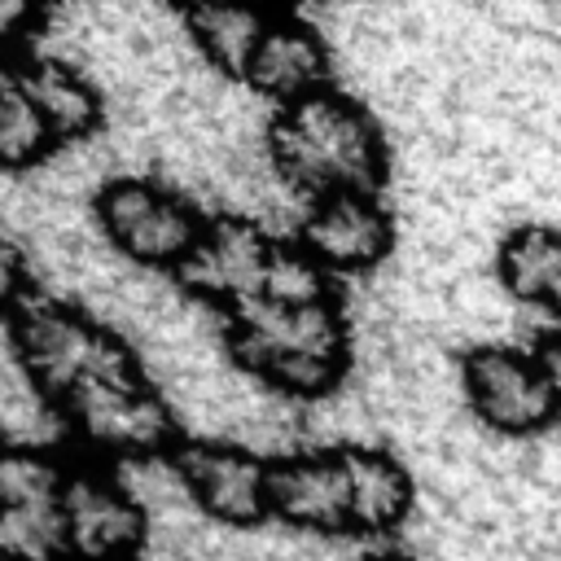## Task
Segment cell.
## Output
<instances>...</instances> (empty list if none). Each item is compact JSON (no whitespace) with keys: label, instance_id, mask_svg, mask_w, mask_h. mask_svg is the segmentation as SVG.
I'll return each mask as SVG.
<instances>
[{"label":"cell","instance_id":"6da1fadb","mask_svg":"<svg viewBox=\"0 0 561 561\" xmlns=\"http://www.w3.org/2000/svg\"><path fill=\"white\" fill-rule=\"evenodd\" d=\"M267 158L285 184L311 197L381 193L386 184V136L377 118L333 88L298 96L272 114Z\"/></svg>","mask_w":561,"mask_h":561},{"label":"cell","instance_id":"7a4b0ae2","mask_svg":"<svg viewBox=\"0 0 561 561\" xmlns=\"http://www.w3.org/2000/svg\"><path fill=\"white\" fill-rule=\"evenodd\" d=\"M224 342L250 377L276 386L289 399H324L351 368V324L342 298L302 307L267 298L245 302L228 311Z\"/></svg>","mask_w":561,"mask_h":561},{"label":"cell","instance_id":"3957f363","mask_svg":"<svg viewBox=\"0 0 561 561\" xmlns=\"http://www.w3.org/2000/svg\"><path fill=\"white\" fill-rule=\"evenodd\" d=\"M9 333L31 381L57 412L105 381L140 377L131 351L114 333L39 294H9Z\"/></svg>","mask_w":561,"mask_h":561},{"label":"cell","instance_id":"277c9868","mask_svg":"<svg viewBox=\"0 0 561 561\" xmlns=\"http://www.w3.org/2000/svg\"><path fill=\"white\" fill-rule=\"evenodd\" d=\"M96 219L118 254L162 272H180L210 224L188 197L140 175L105 180L96 193Z\"/></svg>","mask_w":561,"mask_h":561},{"label":"cell","instance_id":"5b68a950","mask_svg":"<svg viewBox=\"0 0 561 561\" xmlns=\"http://www.w3.org/2000/svg\"><path fill=\"white\" fill-rule=\"evenodd\" d=\"M460 377L469 408L495 434L526 438L561 416V390L552 386L539 351L530 355L517 346H473L460 355Z\"/></svg>","mask_w":561,"mask_h":561},{"label":"cell","instance_id":"8992f818","mask_svg":"<svg viewBox=\"0 0 561 561\" xmlns=\"http://www.w3.org/2000/svg\"><path fill=\"white\" fill-rule=\"evenodd\" d=\"M4 526L0 548L9 561H75L66 535V465L44 451H9L0 469Z\"/></svg>","mask_w":561,"mask_h":561},{"label":"cell","instance_id":"52a82bcc","mask_svg":"<svg viewBox=\"0 0 561 561\" xmlns=\"http://www.w3.org/2000/svg\"><path fill=\"white\" fill-rule=\"evenodd\" d=\"M272 237L250 224V219H237V215H215L206 224V237L197 241V250L180 263L175 280L219 307L224 316L245 307V302H259L263 289H267V267H272Z\"/></svg>","mask_w":561,"mask_h":561},{"label":"cell","instance_id":"ba28073f","mask_svg":"<svg viewBox=\"0 0 561 561\" xmlns=\"http://www.w3.org/2000/svg\"><path fill=\"white\" fill-rule=\"evenodd\" d=\"M171 465H175L184 491L193 495V504L210 522L259 526L272 517V500H267L272 460H263L245 447H228V443L180 438V447L171 451Z\"/></svg>","mask_w":561,"mask_h":561},{"label":"cell","instance_id":"9c48e42d","mask_svg":"<svg viewBox=\"0 0 561 561\" xmlns=\"http://www.w3.org/2000/svg\"><path fill=\"white\" fill-rule=\"evenodd\" d=\"M75 561H127L145 548L149 517L101 465H70L61 486Z\"/></svg>","mask_w":561,"mask_h":561},{"label":"cell","instance_id":"30bf717a","mask_svg":"<svg viewBox=\"0 0 561 561\" xmlns=\"http://www.w3.org/2000/svg\"><path fill=\"white\" fill-rule=\"evenodd\" d=\"M267 500H272V517H280L285 526L320 530V535H355V495L342 447L272 460Z\"/></svg>","mask_w":561,"mask_h":561},{"label":"cell","instance_id":"8fae6325","mask_svg":"<svg viewBox=\"0 0 561 561\" xmlns=\"http://www.w3.org/2000/svg\"><path fill=\"white\" fill-rule=\"evenodd\" d=\"M307 254H316L329 272H373L394 241V224L377 193H329L316 197L311 215L298 228Z\"/></svg>","mask_w":561,"mask_h":561},{"label":"cell","instance_id":"7c38bea8","mask_svg":"<svg viewBox=\"0 0 561 561\" xmlns=\"http://www.w3.org/2000/svg\"><path fill=\"white\" fill-rule=\"evenodd\" d=\"M245 83L276 105L311 96V92L329 88V48L316 35V26H307L302 18L276 13V22L267 26V35L254 53Z\"/></svg>","mask_w":561,"mask_h":561},{"label":"cell","instance_id":"4fadbf2b","mask_svg":"<svg viewBox=\"0 0 561 561\" xmlns=\"http://www.w3.org/2000/svg\"><path fill=\"white\" fill-rule=\"evenodd\" d=\"M272 22L276 13H267L263 0H197L184 9V26L197 53L228 79H250L254 53Z\"/></svg>","mask_w":561,"mask_h":561},{"label":"cell","instance_id":"5bb4252c","mask_svg":"<svg viewBox=\"0 0 561 561\" xmlns=\"http://www.w3.org/2000/svg\"><path fill=\"white\" fill-rule=\"evenodd\" d=\"M13 75L22 79V88L31 92V101L44 110V118L53 123L57 140L75 145V140H88L105 127V105L96 96V88L70 70L66 61H53V57H26V61H13Z\"/></svg>","mask_w":561,"mask_h":561},{"label":"cell","instance_id":"9a60e30c","mask_svg":"<svg viewBox=\"0 0 561 561\" xmlns=\"http://www.w3.org/2000/svg\"><path fill=\"white\" fill-rule=\"evenodd\" d=\"M495 272L517 302L561 311V228H548V224L513 228L500 241Z\"/></svg>","mask_w":561,"mask_h":561},{"label":"cell","instance_id":"2e32d148","mask_svg":"<svg viewBox=\"0 0 561 561\" xmlns=\"http://www.w3.org/2000/svg\"><path fill=\"white\" fill-rule=\"evenodd\" d=\"M355 495V535H386L412 513V478L408 469L377 447H342Z\"/></svg>","mask_w":561,"mask_h":561},{"label":"cell","instance_id":"e0dca14e","mask_svg":"<svg viewBox=\"0 0 561 561\" xmlns=\"http://www.w3.org/2000/svg\"><path fill=\"white\" fill-rule=\"evenodd\" d=\"M53 149H61L53 123L44 118V110L31 101V92L22 88V79L13 75V66L0 75V167L9 175L44 162Z\"/></svg>","mask_w":561,"mask_h":561},{"label":"cell","instance_id":"ac0fdd59","mask_svg":"<svg viewBox=\"0 0 561 561\" xmlns=\"http://www.w3.org/2000/svg\"><path fill=\"white\" fill-rule=\"evenodd\" d=\"M333 272L302 250V241H276L272 245V267H267V302H285V307H302V302H320V298H337Z\"/></svg>","mask_w":561,"mask_h":561},{"label":"cell","instance_id":"d6986e66","mask_svg":"<svg viewBox=\"0 0 561 561\" xmlns=\"http://www.w3.org/2000/svg\"><path fill=\"white\" fill-rule=\"evenodd\" d=\"M539 359L548 364V373H552V386L561 390V329L539 337Z\"/></svg>","mask_w":561,"mask_h":561},{"label":"cell","instance_id":"ffe728a7","mask_svg":"<svg viewBox=\"0 0 561 561\" xmlns=\"http://www.w3.org/2000/svg\"><path fill=\"white\" fill-rule=\"evenodd\" d=\"M355 561H412L408 552H364V557H355Z\"/></svg>","mask_w":561,"mask_h":561},{"label":"cell","instance_id":"44dd1931","mask_svg":"<svg viewBox=\"0 0 561 561\" xmlns=\"http://www.w3.org/2000/svg\"><path fill=\"white\" fill-rule=\"evenodd\" d=\"M263 4H276V9H294V4H307V0H263Z\"/></svg>","mask_w":561,"mask_h":561},{"label":"cell","instance_id":"7402d4cb","mask_svg":"<svg viewBox=\"0 0 561 561\" xmlns=\"http://www.w3.org/2000/svg\"><path fill=\"white\" fill-rule=\"evenodd\" d=\"M171 4H180V9H193V4H197V0H171Z\"/></svg>","mask_w":561,"mask_h":561},{"label":"cell","instance_id":"603a6c76","mask_svg":"<svg viewBox=\"0 0 561 561\" xmlns=\"http://www.w3.org/2000/svg\"><path fill=\"white\" fill-rule=\"evenodd\" d=\"M127 561H136V557H127Z\"/></svg>","mask_w":561,"mask_h":561}]
</instances>
